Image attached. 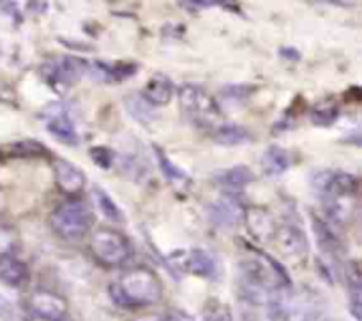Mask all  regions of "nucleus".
Instances as JSON below:
<instances>
[{
	"mask_svg": "<svg viewBox=\"0 0 362 321\" xmlns=\"http://www.w3.org/2000/svg\"><path fill=\"white\" fill-rule=\"evenodd\" d=\"M239 242L243 246L240 247L243 258H240L239 267L243 272L247 300H253V302L267 300V303L271 305L278 298L279 293L292 286L288 272L265 250L258 249L244 240H239Z\"/></svg>",
	"mask_w": 362,
	"mask_h": 321,
	"instance_id": "1",
	"label": "nucleus"
},
{
	"mask_svg": "<svg viewBox=\"0 0 362 321\" xmlns=\"http://www.w3.org/2000/svg\"><path fill=\"white\" fill-rule=\"evenodd\" d=\"M108 293L117 305L134 310L161 302L165 288L159 275L152 268L134 267L112 282L108 286Z\"/></svg>",
	"mask_w": 362,
	"mask_h": 321,
	"instance_id": "2",
	"label": "nucleus"
},
{
	"mask_svg": "<svg viewBox=\"0 0 362 321\" xmlns=\"http://www.w3.org/2000/svg\"><path fill=\"white\" fill-rule=\"evenodd\" d=\"M94 224V214L78 198H67L57 205L49 214V226L64 240L76 242L81 240Z\"/></svg>",
	"mask_w": 362,
	"mask_h": 321,
	"instance_id": "3",
	"label": "nucleus"
},
{
	"mask_svg": "<svg viewBox=\"0 0 362 321\" xmlns=\"http://www.w3.org/2000/svg\"><path fill=\"white\" fill-rule=\"evenodd\" d=\"M179 102L187 120L204 129H218L221 126L223 111L216 99L200 85L186 83L179 88Z\"/></svg>",
	"mask_w": 362,
	"mask_h": 321,
	"instance_id": "4",
	"label": "nucleus"
},
{
	"mask_svg": "<svg viewBox=\"0 0 362 321\" xmlns=\"http://www.w3.org/2000/svg\"><path fill=\"white\" fill-rule=\"evenodd\" d=\"M90 253L103 267L117 268L133 256V243L124 233L112 228H98L90 236Z\"/></svg>",
	"mask_w": 362,
	"mask_h": 321,
	"instance_id": "5",
	"label": "nucleus"
},
{
	"mask_svg": "<svg viewBox=\"0 0 362 321\" xmlns=\"http://www.w3.org/2000/svg\"><path fill=\"white\" fill-rule=\"evenodd\" d=\"M88 63L78 56L62 55L48 60L39 67L42 80L55 88L57 92H62L64 88H69L76 85L81 78L87 74Z\"/></svg>",
	"mask_w": 362,
	"mask_h": 321,
	"instance_id": "6",
	"label": "nucleus"
},
{
	"mask_svg": "<svg viewBox=\"0 0 362 321\" xmlns=\"http://www.w3.org/2000/svg\"><path fill=\"white\" fill-rule=\"evenodd\" d=\"M311 186L315 190L327 198H356L359 189V180L356 175L345 171L322 169L311 176Z\"/></svg>",
	"mask_w": 362,
	"mask_h": 321,
	"instance_id": "7",
	"label": "nucleus"
},
{
	"mask_svg": "<svg viewBox=\"0 0 362 321\" xmlns=\"http://www.w3.org/2000/svg\"><path fill=\"white\" fill-rule=\"evenodd\" d=\"M274 240L278 242V249L285 260L297 267L306 263L308 256H310V242L300 226L283 224L276 231Z\"/></svg>",
	"mask_w": 362,
	"mask_h": 321,
	"instance_id": "8",
	"label": "nucleus"
},
{
	"mask_svg": "<svg viewBox=\"0 0 362 321\" xmlns=\"http://www.w3.org/2000/svg\"><path fill=\"white\" fill-rule=\"evenodd\" d=\"M27 309L32 317L46 321H64L69 305L62 295L52 291V289H35L28 296Z\"/></svg>",
	"mask_w": 362,
	"mask_h": 321,
	"instance_id": "9",
	"label": "nucleus"
},
{
	"mask_svg": "<svg viewBox=\"0 0 362 321\" xmlns=\"http://www.w3.org/2000/svg\"><path fill=\"white\" fill-rule=\"evenodd\" d=\"M41 116L45 119L46 131L57 141H60L64 145H69V147H76L80 143V136H78L73 120L69 119V115L62 108H59V104L46 106Z\"/></svg>",
	"mask_w": 362,
	"mask_h": 321,
	"instance_id": "10",
	"label": "nucleus"
},
{
	"mask_svg": "<svg viewBox=\"0 0 362 321\" xmlns=\"http://www.w3.org/2000/svg\"><path fill=\"white\" fill-rule=\"evenodd\" d=\"M243 219L246 221V228L250 235L257 242L269 243L274 240L276 231H278V222H276L274 215L269 208L251 205V207L244 208Z\"/></svg>",
	"mask_w": 362,
	"mask_h": 321,
	"instance_id": "11",
	"label": "nucleus"
},
{
	"mask_svg": "<svg viewBox=\"0 0 362 321\" xmlns=\"http://www.w3.org/2000/svg\"><path fill=\"white\" fill-rule=\"evenodd\" d=\"M53 175H55V183L59 190L66 194L67 198H76L85 189V183H87V176H85L83 169H80L67 159H55Z\"/></svg>",
	"mask_w": 362,
	"mask_h": 321,
	"instance_id": "12",
	"label": "nucleus"
},
{
	"mask_svg": "<svg viewBox=\"0 0 362 321\" xmlns=\"http://www.w3.org/2000/svg\"><path fill=\"white\" fill-rule=\"evenodd\" d=\"M209 215H211V221L214 224L221 226V228H230V226L237 224L239 219H243L244 208L240 207V201L235 196L225 194L218 201L211 203Z\"/></svg>",
	"mask_w": 362,
	"mask_h": 321,
	"instance_id": "13",
	"label": "nucleus"
},
{
	"mask_svg": "<svg viewBox=\"0 0 362 321\" xmlns=\"http://www.w3.org/2000/svg\"><path fill=\"white\" fill-rule=\"evenodd\" d=\"M30 281V270L14 254H0V282L7 288H25Z\"/></svg>",
	"mask_w": 362,
	"mask_h": 321,
	"instance_id": "14",
	"label": "nucleus"
},
{
	"mask_svg": "<svg viewBox=\"0 0 362 321\" xmlns=\"http://www.w3.org/2000/svg\"><path fill=\"white\" fill-rule=\"evenodd\" d=\"M173 92H175V88H173L172 80L166 74L158 73L145 83L144 99L147 101V104L166 106L172 101Z\"/></svg>",
	"mask_w": 362,
	"mask_h": 321,
	"instance_id": "15",
	"label": "nucleus"
},
{
	"mask_svg": "<svg viewBox=\"0 0 362 321\" xmlns=\"http://www.w3.org/2000/svg\"><path fill=\"white\" fill-rule=\"evenodd\" d=\"M154 155H156V161H158L159 169H161V173L165 175L166 182H168L170 186L175 187L177 190L189 189L191 186L189 176H187L186 173L175 164V162H172V159L168 157V154H166L161 147H158V145H154Z\"/></svg>",
	"mask_w": 362,
	"mask_h": 321,
	"instance_id": "16",
	"label": "nucleus"
},
{
	"mask_svg": "<svg viewBox=\"0 0 362 321\" xmlns=\"http://www.w3.org/2000/svg\"><path fill=\"white\" fill-rule=\"evenodd\" d=\"M290 166H292V155L288 150L278 147V145L269 147L262 155V171L271 178L283 175Z\"/></svg>",
	"mask_w": 362,
	"mask_h": 321,
	"instance_id": "17",
	"label": "nucleus"
},
{
	"mask_svg": "<svg viewBox=\"0 0 362 321\" xmlns=\"http://www.w3.org/2000/svg\"><path fill=\"white\" fill-rule=\"evenodd\" d=\"M313 233L322 253L327 254V256L331 258H338L339 254H341L343 243L341 240H339V236L332 231L329 222L322 221V219L318 217H313Z\"/></svg>",
	"mask_w": 362,
	"mask_h": 321,
	"instance_id": "18",
	"label": "nucleus"
},
{
	"mask_svg": "<svg viewBox=\"0 0 362 321\" xmlns=\"http://www.w3.org/2000/svg\"><path fill=\"white\" fill-rule=\"evenodd\" d=\"M184 270L197 277H212L216 274V260L204 249H193L184 260Z\"/></svg>",
	"mask_w": 362,
	"mask_h": 321,
	"instance_id": "19",
	"label": "nucleus"
},
{
	"mask_svg": "<svg viewBox=\"0 0 362 321\" xmlns=\"http://www.w3.org/2000/svg\"><path fill=\"white\" fill-rule=\"evenodd\" d=\"M214 180L225 189L239 190L253 182L255 173L247 166H233V168H226L216 173Z\"/></svg>",
	"mask_w": 362,
	"mask_h": 321,
	"instance_id": "20",
	"label": "nucleus"
},
{
	"mask_svg": "<svg viewBox=\"0 0 362 321\" xmlns=\"http://www.w3.org/2000/svg\"><path fill=\"white\" fill-rule=\"evenodd\" d=\"M346 281H349V309L350 314L361 321L362 317V284H361V270L357 261H350L349 270H346Z\"/></svg>",
	"mask_w": 362,
	"mask_h": 321,
	"instance_id": "21",
	"label": "nucleus"
},
{
	"mask_svg": "<svg viewBox=\"0 0 362 321\" xmlns=\"http://www.w3.org/2000/svg\"><path fill=\"white\" fill-rule=\"evenodd\" d=\"M216 143L223 147H235L251 141V133L239 123H221L214 133Z\"/></svg>",
	"mask_w": 362,
	"mask_h": 321,
	"instance_id": "22",
	"label": "nucleus"
},
{
	"mask_svg": "<svg viewBox=\"0 0 362 321\" xmlns=\"http://www.w3.org/2000/svg\"><path fill=\"white\" fill-rule=\"evenodd\" d=\"M92 196H94L95 207L99 208V212H101V214L105 215L108 221H112V222H122L124 221L122 210H120L119 205L115 203V200H113V198L110 196V194L106 193L103 187L95 186L94 190H92Z\"/></svg>",
	"mask_w": 362,
	"mask_h": 321,
	"instance_id": "23",
	"label": "nucleus"
},
{
	"mask_svg": "<svg viewBox=\"0 0 362 321\" xmlns=\"http://www.w3.org/2000/svg\"><path fill=\"white\" fill-rule=\"evenodd\" d=\"M9 157H18V159H30V157H45L48 155V150L42 143L34 140H23L16 141V143L9 145L7 147V154ZM4 155V157H6Z\"/></svg>",
	"mask_w": 362,
	"mask_h": 321,
	"instance_id": "24",
	"label": "nucleus"
},
{
	"mask_svg": "<svg viewBox=\"0 0 362 321\" xmlns=\"http://www.w3.org/2000/svg\"><path fill=\"white\" fill-rule=\"evenodd\" d=\"M202 320L204 321H233V313L226 302L221 298H211L205 300L204 309H202Z\"/></svg>",
	"mask_w": 362,
	"mask_h": 321,
	"instance_id": "25",
	"label": "nucleus"
},
{
	"mask_svg": "<svg viewBox=\"0 0 362 321\" xmlns=\"http://www.w3.org/2000/svg\"><path fill=\"white\" fill-rule=\"evenodd\" d=\"M339 115V106L338 102L332 101V99H325V101L318 102L313 109H311V122L315 126H331L336 122Z\"/></svg>",
	"mask_w": 362,
	"mask_h": 321,
	"instance_id": "26",
	"label": "nucleus"
},
{
	"mask_svg": "<svg viewBox=\"0 0 362 321\" xmlns=\"http://www.w3.org/2000/svg\"><path fill=\"white\" fill-rule=\"evenodd\" d=\"M88 155L94 161L95 166H99L101 169H110L115 162V152L108 147H103V145H98V147H92L88 150Z\"/></svg>",
	"mask_w": 362,
	"mask_h": 321,
	"instance_id": "27",
	"label": "nucleus"
},
{
	"mask_svg": "<svg viewBox=\"0 0 362 321\" xmlns=\"http://www.w3.org/2000/svg\"><path fill=\"white\" fill-rule=\"evenodd\" d=\"M16 233L9 226H0V254H14Z\"/></svg>",
	"mask_w": 362,
	"mask_h": 321,
	"instance_id": "28",
	"label": "nucleus"
},
{
	"mask_svg": "<svg viewBox=\"0 0 362 321\" xmlns=\"http://www.w3.org/2000/svg\"><path fill=\"white\" fill-rule=\"evenodd\" d=\"M159 321H194L193 316L186 313V310H180V309H172L168 310L166 314H163L159 317Z\"/></svg>",
	"mask_w": 362,
	"mask_h": 321,
	"instance_id": "29",
	"label": "nucleus"
},
{
	"mask_svg": "<svg viewBox=\"0 0 362 321\" xmlns=\"http://www.w3.org/2000/svg\"><path fill=\"white\" fill-rule=\"evenodd\" d=\"M0 317L4 321H14V317H16V313H14L11 302L7 298H4L2 295H0Z\"/></svg>",
	"mask_w": 362,
	"mask_h": 321,
	"instance_id": "30",
	"label": "nucleus"
},
{
	"mask_svg": "<svg viewBox=\"0 0 362 321\" xmlns=\"http://www.w3.org/2000/svg\"><path fill=\"white\" fill-rule=\"evenodd\" d=\"M279 55H281L283 59H286V60H292V62H299V60H300L299 49L288 48V46H283V48L279 49Z\"/></svg>",
	"mask_w": 362,
	"mask_h": 321,
	"instance_id": "31",
	"label": "nucleus"
},
{
	"mask_svg": "<svg viewBox=\"0 0 362 321\" xmlns=\"http://www.w3.org/2000/svg\"><path fill=\"white\" fill-rule=\"evenodd\" d=\"M136 321H159L158 316H145V317H140V320Z\"/></svg>",
	"mask_w": 362,
	"mask_h": 321,
	"instance_id": "32",
	"label": "nucleus"
},
{
	"mask_svg": "<svg viewBox=\"0 0 362 321\" xmlns=\"http://www.w3.org/2000/svg\"><path fill=\"white\" fill-rule=\"evenodd\" d=\"M27 321H46V320H39V317H32V316H28V317H27Z\"/></svg>",
	"mask_w": 362,
	"mask_h": 321,
	"instance_id": "33",
	"label": "nucleus"
},
{
	"mask_svg": "<svg viewBox=\"0 0 362 321\" xmlns=\"http://www.w3.org/2000/svg\"><path fill=\"white\" fill-rule=\"evenodd\" d=\"M0 208H2V190H0Z\"/></svg>",
	"mask_w": 362,
	"mask_h": 321,
	"instance_id": "34",
	"label": "nucleus"
}]
</instances>
